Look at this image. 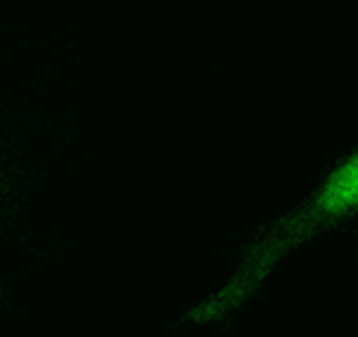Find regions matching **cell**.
Here are the masks:
<instances>
[{"label": "cell", "instance_id": "6da1fadb", "mask_svg": "<svg viewBox=\"0 0 358 337\" xmlns=\"http://www.w3.org/2000/svg\"><path fill=\"white\" fill-rule=\"evenodd\" d=\"M352 227H358V143L322 173L305 200H299L284 215L266 221L251 236L233 275L188 310L185 322L218 325L233 320L251 299H257L275 266H281L293 251L329 230Z\"/></svg>", "mask_w": 358, "mask_h": 337}]
</instances>
